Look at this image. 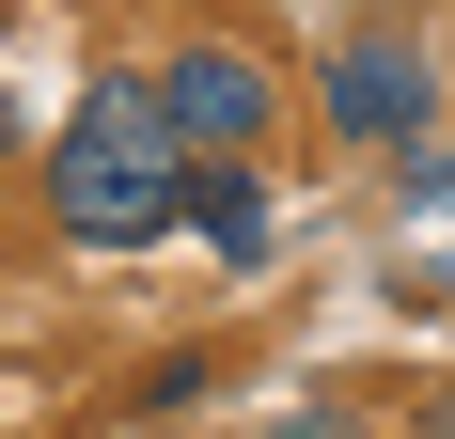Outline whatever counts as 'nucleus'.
Instances as JSON below:
<instances>
[{"label": "nucleus", "instance_id": "f257e3e1", "mask_svg": "<svg viewBox=\"0 0 455 439\" xmlns=\"http://www.w3.org/2000/svg\"><path fill=\"white\" fill-rule=\"evenodd\" d=\"M188 204V141L157 110V79H94L79 126L47 141V220L79 235V251H157Z\"/></svg>", "mask_w": 455, "mask_h": 439}, {"label": "nucleus", "instance_id": "f03ea898", "mask_svg": "<svg viewBox=\"0 0 455 439\" xmlns=\"http://www.w3.org/2000/svg\"><path fill=\"white\" fill-rule=\"evenodd\" d=\"M157 110H173V141H188V157H267L283 79H267V47L204 32V47H173V63H157Z\"/></svg>", "mask_w": 455, "mask_h": 439}, {"label": "nucleus", "instance_id": "7ed1b4c3", "mask_svg": "<svg viewBox=\"0 0 455 439\" xmlns=\"http://www.w3.org/2000/svg\"><path fill=\"white\" fill-rule=\"evenodd\" d=\"M315 110H330V141H424L440 79H424V47H409V32H346V47L315 63Z\"/></svg>", "mask_w": 455, "mask_h": 439}, {"label": "nucleus", "instance_id": "20e7f679", "mask_svg": "<svg viewBox=\"0 0 455 439\" xmlns=\"http://www.w3.org/2000/svg\"><path fill=\"white\" fill-rule=\"evenodd\" d=\"M188 235H204V251H220V267H267L283 251V204H267V157H188Z\"/></svg>", "mask_w": 455, "mask_h": 439}, {"label": "nucleus", "instance_id": "39448f33", "mask_svg": "<svg viewBox=\"0 0 455 439\" xmlns=\"http://www.w3.org/2000/svg\"><path fill=\"white\" fill-rule=\"evenodd\" d=\"M204 377H220V361H204V346H173L157 377H141V424H157V408H204Z\"/></svg>", "mask_w": 455, "mask_h": 439}, {"label": "nucleus", "instance_id": "423d86ee", "mask_svg": "<svg viewBox=\"0 0 455 439\" xmlns=\"http://www.w3.org/2000/svg\"><path fill=\"white\" fill-rule=\"evenodd\" d=\"M0 157H16V110H0Z\"/></svg>", "mask_w": 455, "mask_h": 439}]
</instances>
